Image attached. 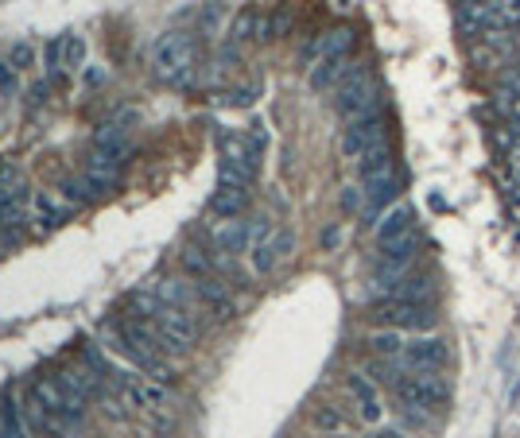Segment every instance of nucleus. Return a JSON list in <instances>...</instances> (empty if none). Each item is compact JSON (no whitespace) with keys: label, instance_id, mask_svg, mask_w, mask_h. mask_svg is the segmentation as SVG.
Wrapping results in <instances>:
<instances>
[{"label":"nucleus","instance_id":"nucleus-37","mask_svg":"<svg viewBox=\"0 0 520 438\" xmlns=\"http://www.w3.org/2000/svg\"><path fill=\"white\" fill-rule=\"evenodd\" d=\"M101 82H106V70H101V67H89V70H86V86H101Z\"/></svg>","mask_w":520,"mask_h":438},{"label":"nucleus","instance_id":"nucleus-4","mask_svg":"<svg viewBox=\"0 0 520 438\" xmlns=\"http://www.w3.org/2000/svg\"><path fill=\"white\" fill-rule=\"evenodd\" d=\"M369 318L385 330H420V333H432L439 326V306L435 303H396V299H385V303H373L369 306Z\"/></svg>","mask_w":520,"mask_h":438},{"label":"nucleus","instance_id":"nucleus-31","mask_svg":"<svg viewBox=\"0 0 520 438\" xmlns=\"http://www.w3.org/2000/svg\"><path fill=\"white\" fill-rule=\"evenodd\" d=\"M16 187H20V167L12 160H0V195H8Z\"/></svg>","mask_w":520,"mask_h":438},{"label":"nucleus","instance_id":"nucleus-36","mask_svg":"<svg viewBox=\"0 0 520 438\" xmlns=\"http://www.w3.org/2000/svg\"><path fill=\"white\" fill-rule=\"evenodd\" d=\"M144 396H148V407H163L167 404V384H144Z\"/></svg>","mask_w":520,"mask_h":438},{"label":"nucleus","instance_id":"nucleus-14","mask_svg":"<svg viewBox=\"0 0 520 438\" xmlns=\"http://www.w3.org/2000/svg\"><path fill=\"white\" fill-rule=\"evenodd\" d=\"M435 291L439 287H435L432 276H404V279H396L376 303H385V299H396V303H435Z\"/></svg>","mask_w":520,"mask_h":438},{"label":"nucleus","instance_id":"nucleus-8","mask_svg":"<svg viewBox=\"0 0 520 438\" xmlns=\"http://www.w3.org/2000/svg\"><path fill=\"white\" fill-rule=\"evenodd\" d=\"M346 388L354 396V407L361 423H381L385 419V404H381V392H376V384L366 377V372H349L346 377Z\"/></svg>","mask_w":520,"mask_h":438},{"label":"nucleus","instance_id":"nucleus-26","mask_svg":"<svg viewBox=\"0 0 520 438\" xmlns=\"http://www.w3.org/2000/svg\"><path fill=\"white\" fill-rule=\"evenodd\" d=\"M23 222V190H8V195H0V233L5 229H16Z\"/></svg>","mask_w":520,"mask_h":438},{"label":"nucleus","instance_id":"nucleus-32","mask_svg":"<svg viewBox=\"0 0 520 438\" xmlns=\"http://www.w3.org/2000/svg\"><path fill=\"white\" fill-rule=\"evenodd\" d=\"M222 16H226V5H218V0H214V5H206V8H202V32L214 35L218 23H222Z\"/></svg>","mask_w":520,"mask_h":438},{"label":"nucleus","instance_id":"nucleus-30","mask_svg":"<svg viewBox=\"0 0 520 438\" xmlns=\"http://www.w3.org/2000/svg\"><path fill=\"white\" fill-rule=\"evenodd\" d=\"M315 427H319L322 434H342L349 423H346V415H342V411H338L334 404H319V407H315Z\"/></svg>","mask_w":520,"mask_h":438},{"label":"nucleus","instance_id":"nucleus-12","mask_svg":"<svg viewBox=\"0 0 520 438\" xmlns=\"http://www.w3.org/2000/svg\"><path fill=\"white\" fill-rule=\"evenodd\" d=\"M415 229V210L408 202H396V205H388V214H381V222H376L373 229V237H376V249L388 241H396V237H404Z\"/></svg>","mask_w":520,"mask_h":438},{"label":"nucleus","instance_id":"nucleus-5","mask_svg":"<svg viewBox=\"0 0 520 438\" xmlns=\"http://www.w3.org/2000/svg\"><path fill=\"white\" fill-rule=\"evenodd\" d=\"M376 144H388V117H385V105L346 124V132H342V156L358 163V160L366 156L369 148H376Z\"/></svg>","mask_w":520,"mask_h":438},{"label":"nucleus","instance_id":"nucleus-27","mask_svg":"<svg viewBox=\"0 0 520 438\" xmlns=\"http://www.w3.org/2000/svg\"><path fill=\"white\" fill-rule=\"evenodd\" d=\"M292 23H295V12L292 8H276L272 16L260 20V35H256V40H280V35L292 32Z\"/></svg>","mask_w":520,"mask_h":438},{"label":"nucleus","instance_id":"nucleus-22","mask_svg":"<svg viewBox=\"0 0 520 438\" xmlns=\"http://www.w3.org/2000/svg\"><path fill=\"white\" fill-rule=\"evenodd\" d=\"M366 377L373 384H388V388H396V384L404 380V365H400L396 357H373L369 369H366Z\"/></svg>","mask_w":520,"mask_h":438},{"label":"nucleus","instance_id":"nucleus-7","mask_svg":"<svg viewBox=\"0 0 520 438\" xmlns=\"http://www.w3.org/2000/svg\"><path fill=\"white\" fill-rule=\"evenodd\" d=\"M292 249H295L292 229H276V233H272L268 241H260V244H253V249H249L253 272H256V276H272V272H276V268L292 256Z\"/></svg>","mask_w":520,"mask_h":438},{"label":"nucleus","instance_id":"nucleus-1","mask_svg":"<svg viewBox=\"0 0 520 438\" xmlns=\"http://www.w3.org/2000/svg\"><path fill=\"white\" fill-rule=\"evenodd\" d=\"M393 392L400 399V411L415 427H423L432 415H443L450 407V384L443 372H404V380Z\"/></svg>","mask_w":520,"mask_h":438},{"label":"nucleus","instance_id":"nucleus-19","mask_svg":"<svg viewBox=\"0 0 520 438\" xmlns=\"http://www.w3.org/2000/svg\"><path fill=\"white\" fill-rule=\"evenodd\" d=\"M94 148L125 163V156H128V140H125V128H121V124H101L98 132H94Z\"/></svg>","mask_w":520,"mask_h":438},{"label":"nucleus","instance_id":"nucleus-6","mask_svg":"<svg viewBox=\"0 0 520 438\" xmlns=\"http://www.w3.org/2000/svg\"><path fill=\"white\" fill-rule=\"evenodd\" d=\"M404 372H443L450 365V350L443 338H435V333H427V338H415L404 345V353L396 357Z\"/></svg>","mask_w":520,"mask_h":438},{"label":"nucleus","instance_id":"nucleus-38","mask_svg":"<svg viewBox=\"0 0 520 438\" xmlns=\"http://www.w3.org/2000/svg\"><path fill=\"white\" fill-rule=\"evenodd\" d=\"M334 244H338V229L330 225V229H327V233H322V249H334Z\"/></svg>","mask_w":520,"mask_h":438},{"label":"nucleus","instance_id":"nucleus-11","mask_svg":"<svg viewBox=\"0 0 520 438\" xmlns=\"http://www.w3.org/2000/svg\"><path fill=\"white\" fill-rule=\"evenodd\" d=\"M214 249L222 256H241L253 249V222H241V217H229V222H222L214 229Z\"/></svg>","mask_w":520,"mask_h":438},{"label":"nucleus","instance_id":"nucleus-20","mask_svg":"<svg viewBox=\"0 0 520 438\" xmlns=\"http://www.w3.org/2000/svg\"><path fill=\"white\" fill-rule=\"evenodd\" d=\"M260 12L256 8H245V12H237V20L229 23V35H226V43H233V47H241V43H249V40H256L260 35Z\"/></svg>","mask_w":520,"mask_h":438},{"label":"nucleus","instance_id":"nucleus-17","mask_svg":"<svg viewBox=\"0 0 520 438\" xmlns=\"http://www.w3.org/2000/svg\"><path fill=\"white\" fill-rule=\"evenodd\" d=\"M194 291H199V299H202V306L210 311L214 318H233V299H229V287L218 276H210V279H194Z\"/></svg>","mask_w":520,"mask_h":438},{"label":"nucleus","instance_id":"nucleus-40","mask_svg":"<svg viewBox=\"0 0 520 438\" xmlns=\"http://www.w3.org/2000/svg\"><path fill=\"white\" fill-rule=\"evenodd\" d=\"M459 5H493V0H459Z\"/></svg>","mask_w":520,"mask_h":438},{"label":"nucleus","instance_id":"nucleus-2","mask_svg":"<svg viewBox=\"0 0 520 438\" xmlns=\"http://www.w3.org/2000/svg\"><path fill=\"white\" fill-rule=\"evenodd\" d=\"M152 67H155V74H160L167 86L183 89L194 78V70H199L194 40H190V35H183V32L160 35V43H155V50H152Z\"/></svg>","mask_w":520,"mask_h":438},{"label":"nucleus","instance_id":"nucleus-33","mask_svg":"<svg viewBox=\"0 0 520 438\" xmlns=\"http://www.w3.org/2000/svg\"><path fill=\"white\" fill-rule=\"evenodd\" d=\"M256 94H260V86H241V89H233V94H226L222 101H226V105L245 109V105H253V101H256Z\"/></svg>","mask_w":520,"mask_h":438},{"label":"nucleus","instance_id":"nucleus-16","mask_svg":"<svg viewBox=\"0 0 520 438\" xmlns=\"http://www.w3.org/2000/svg\"><path fill=\"white\" fill-rule=\"evenodd\" d=\"M86 183L98 190V195H106V190H113L116 187V178H121V160H113V156H106V151H98L94 148V156L86 160Z\"/></svg>","mask_w":520,"mask_h":438},{"label":"nucleus","instance_id":"nucleus-29","mask_svg":"<svg viewBox=\"0 0 520 438\" xmlns=\"http://www.w3.org/2000/svg\"><path fill=\"white\" fill-rule=\"evenodd\" d=\"M86 67V40L82 35H62V70L74 74Z\"/></svg>","mask_w":520,"mask_h":438},{"label":"nucleus","instance_id":"nucleus-10","mask_svg":"<svg viewBox=\"0 0 520 438\" xmlns=\"http://www.w3.org/2000/svg\"><path fill=\"white\" fill-rule=\"evenodd\" d=\"M400 187H404V178H400V171L385 175V178H373V183H361V195H366V205H361V214L369 217H381L385 205H393L400 198Z\"/></svg>","mask_w":520,"mask_h":438},{"label":"nucleus","instance_id":"nucleus-35","mask_svg":"<svg viewBox=\"0 0 520 438\" xmlns=\"http://www.w3.org/2000/svg\"><path fill=\"white\" fill-rule=\"evenodd\" d=\"M32 59H35L32 43H16V47H12V55H8V62H12L16 70H28V67H32Z\"/></svg>","mask_w":520,"mask_h":438},{"label":"nucleus","instance_id":"nucleus-18","mask_svg":"<svg viewBox=\"0 0 520 438\" xmlns=\"http://www.w3.org/2000/svg\"><path fill=\"white\" fill-rule=\"evenodd\" d=\"M393 171H396L393 144H376V148H369L366 156L358 160V178H361V183H373V178H385Z\"/></svg>","mask_w":520,"mask_h":438},{"label":"nucleus","instance_id":"nucleus-15","mask_svg":"<svg viewBox=\"0 0 520 438\" xmlns=\"http://www.w3.org/2000/svg\"><path fill=\"white\" fill-rule=\"evenodd\" d=\"M358 67V59L354 55H342V59H319V67L311 70V89L315 94H327V89H338L342 86V78L349 70Z\"/></svg>","mask_w":520,"mask_h":438},{"label":"nucleus","instance_id":"nucleus-23","mask_svg":"<svg viewBox=\"0 0 520 438\" xmlns=\"http://www.w3.org/2000/svg\"><path fill=\"white\" fill-rule=\"evenodd\" d=\"M179 264H183L187 272H190V279H210V276H218V264H214L202 249H194V244L179 252Z\"/></svg>","mask_w":520,"mask_h":438},{"label":"nucleus","instance_id":"nucleus-9","mask_svg":"<svg viewBox=\"0 0 520 438\" xmlns=\"http://www.w3.org/2000/svg\"><path fill=\"white\" fill-rule=\"evenodd\" d=\"M152 291H155V299H160V303L179 306V311H187V315H194V318H199V311H202V299H199V291H194V279L167 276V279L155 283Z\"/></svg>","mask_w":520,"mask_h":438},{"label":"nucleus","instance_id":"nucleus-3","mask_svg":"<svg viewBox=\"0 0 520 438\" xmlns=\"http://www.w3.org/2000/svg\"><path fill=\"white\" fill-rule=\"evenodd\" d=\"M334 109L342 113L346 124L366 117V113H373V109H381V86H376V78L369 74L366 62H358V67L342 78V86L334 89Z\"/></svg>","mask_w":520,"mask_h":438},{"label":"nucleus","instance_id":"nucleus-24","mask_svg":"<svg viewBox=\"0 0 520 438\" xmlns=\"http://www.w3.org/2000/svg\"><path fill=\"white\" fill-rule=\"evenodd\" d=\"M354 40H358L354 28H334V32H327V40H322V59L354 55Z\"/></svg>","mask_w":520,"mask_h":438},{"label":"nucleus","instance_id":"nucleus-25","mask_svg":"<svg viewBox=\"0 0 520 438\" xmlns=\"http://www.w3.org/2000/svg\"><path fill=\"white\" fill-rule=\"evenodd\" d=\"M404 333L400 330H376V333H369V350L376 353V357H400L404 353Z\"/></svg>","mask_w":520,"mask_h":438},{"label":"nucleus","instance_id":"nucleus-21","mask_svg":"<svg viewBox=\"0 0 520 438\" xmlns=\"http://www.w3.org/2000/svg\"><path fill=\"white\" fill-rule=\"evenodd\" d=\"M67 222H70V205H59L51 198H35V225L43 229V233H51V229H59Z\"/></svg>","mask_w":520,"mask_h":438},{"label":"nucleus","instance_id":"nucleus-34","mask_svg":"<svg viewBox=\"0 0 520 438\" xmlns=\"http://www.w3.org/2000/svg\"><path fill=\"white\" fill-rule=\"evenodd\" d=\"M20 89V78H16V67L12 62H0V94L12 97Z\"/></svg>","mask_w":520,"mask_h":438},{"label":"nucleus","instance_id":"nucleus-13","mask_svg":"<svg viewBox=\"0 0 520 438\" xmlns=\"http://www.w3.org/2000/svg\"><path fill=\"white\" fill-rule=\"evenodd\" d=\"M249 198H253V187L222 178L218 190H214V198H210V214H218V217H226V222H229V217H237L245 205H249Z\"/></svg>","mask_w":520,"mask_h":438},{"label":"nucleus","instance_id":"nucleus-28","mask_svg":"<svg viewBox=\"0 0 520 438\" xmlns=\"http://www.w3.org/2000/svg\"><path fill=\"white\" fill-rule=\"evenodd\" d=\"M62 198L74 202V205H89V202H98L101 195L86 183V175H70V178H62Z\"/></svg>","mask_w":520,"mask_h":438},{"label":"nucleus","instance_id":"nucleus-39","mask_svg":"<svg viewBox=\"0 0 520 438\" xmlns=\"http://www.w3.org/2000/svg\"><path fill=\"white\" fill-rule=\"evenodd\" d=\"M373 438H404V434H400V431H376Z\"/></svg>","mask_w":520,"mask_h":438}]
</instances>
